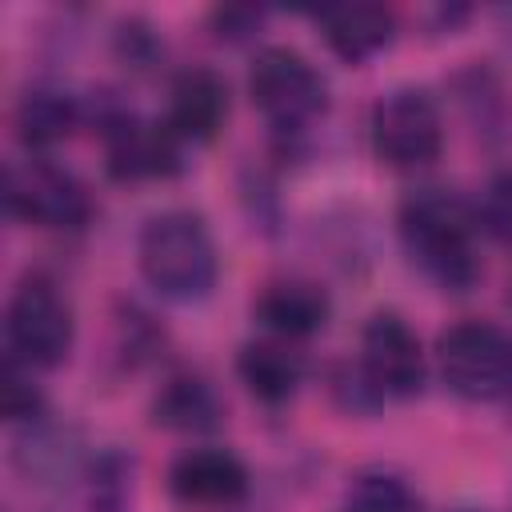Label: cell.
<instances>
[{
    "label": "cell",
    "instance_id": "6da1fadb",
    "mask_svg": "<svg viewBox=\"0 0 512 512\" xmlns=\"http://www.w3.org/2000/svg\"><path fill=\"white\" fill-rule=\"evenodd\" d=\"M476 208L448 188H420L400 204V236L408 256L440 288L464 292L480 276L476 260Z\"/></svg>",
    "mask_w": 512,
    "mask_h": 512
},
{
    "label": "cell",
    "instance_id": "7a4b0ae2",
    "mask_svg": "<svg viewBox=\"0 0 512 512\" xmlns=\"http://www.w3.org/2000/svg\"><path fill=\"white\" fill-rule=\"evenodd\" d=\"M216 244L200 216L160 212L140 232V272L168 300H200L216 284Z\"/></svg>",
    "mask_w": 512,
    "mask_h": 512
},
{
    "label": "cell",
    "instance_id": "3957f363",
    "mask_svg": "<svg viewBox=\"0 0 512 512\" xmlns=\"http://www.w3.org/2000/svg\"><path fill=\"white\" fill-rule=\"evenodd\" d=\"M444 384L472 404H492L512 392V332L488 320H460L436 340Z\"/></svg>",
    "mask_w": 512,
    "mask_h": 512
},
{
    "label": "cell",
    "instance_id": "277c9868",
    "mask_svg": "<svg viewBox=\"0 0 512 512\" xmlns=\"http://www.w3.org/2000/svg\"><path fill=\"white\" fill-rule=\"evenodd\" d=\"M248 92L252 104L268 116V124L280 132L308 128L328 104V88L320 72L292 48H264L252 64Z\"/></svg>",
    "mask_w": 512,
    "mask_h": 512
},
{
    "label": "cell",
    "instance_id": "5b68a950",
    "mask_svg": "<svg viewBox=\"0 0 512 512\" xmlns=\"http://www.w3.org/2000/svg\"><path fill=\"white\" fill-rule=\"evenodd\" d=\"M368 140L380 164L388 168H420L440 156L444 148V124L428 92L420 88H396L372 104Z\"/></svg>",
    "mask_w": 512,
    "mask_h": 512
},
{
    "label": "cell",
    "instance_id": "8992f818",
    "mask_svg": "<svg viewBox=\"0 0 512 512\" xmlns=\"http://www.w3.org/2000/svg\"><path fill=\"white\" fill-rule=\"evenodd\" d=\"M8 348L28 368H56L72 348V308L48 280H24L4 316Z\"/></svg>",
    "mask_w": 512,
    "mask_h": 512
},
{
    "label": "cell",
    "instance_id": "52a82bcc",
    "mask_svg": "<svg viewBox=\"0 0 512 512\" xmlns=\"http://www.w3.org/2000/svg\"><path fill=\"white\" fill-rule=\"evenodd\" d=\"M4 204L16 220L40 228H80L92 216V200L84 184L48 160L12 164L4 176Z\"/></svg>",
    "mask_w": 512,
    "mask_h": 512
},
{
    "label": "cell",
    "instance_id": "ba28073f",
    "mask_svg": "<svg viewBox=\"0 0 512 512\" xmlns=\"http://www.w3.org/2000/svg\"><path fill=\"white\" fill-rule=\"evenodd\" d=\"M360 372L380 400L416 396L424 388V352L416 332L396 312H376L360 336Z\"/></svg>",
    "mask_w": 512,
    "mask_h": 512
},
{
    "label": "cell",
    "instance_id": "9c48e42d",
    "mask_svg": "<svg viewBox=\"0 0 512 512\" xmlns=\"http://www.w3.org/2000/svg\"><path fill=\"white\" fill-rule=\"evenodd\" d=\"M112 180H164L180 172V140L168 124H144L128 112L100 116Z\"/></svg>",
    "mask_w": 512,
    "mask_h": 512
},
{
    "label": "cell",
    "instance_id": "30bf717a",
    "mask_svg": "<svg viewBox=\"0 0 512 512\" xmlns=\"http://www.w3.org/2000/svg\"><path fill=\"white\" fill-rule=\"evenodd\" d=\"M168 488L192 508H228L248 492V468L228 448H188L168 468Z\"/></svg>",
    "mask_w": 512,
    "mask_h": 512
},
{
    "label": "cell",
    "instance_id": "8fae6325",
    "mask_svg": "<svg viewBox=\"0 0 512 512\" xmlns=\"http://www.w3.org/2000/svg\"><path fill=\"white\" fill-rule=\"evenodd\" d=\"M224 116H228V88H224L220 72L196 64L172 80L164 124L176 132L180 144L184 140H192V144L212 140L224 128Z\"/></svg>",
    "mask_w": 512,
    "mask_h": 512
},
{
    "label": "cell",
    "instance_id": "7c38bea8",
    "mask_svg": "<svg viewBox=\"0 0 512 512\" xmlns=\"http://www.w3.org/2000/svg\"><path fill=\"white\" fill-rule=\"evenodd\" d=\"M320 32L328 40V48L344 60V64H364L372 60L380 48L392 44L396 20L384 4H328L316 12Z\"/></svg>",
    "mask_w": 512,
    "mask_h": 512
},
{
    "label": "cell",
    "instance_id": "4fadbf2b",
    "mask_svg": "<svg viewBox=\"0 0 512 512\" xmlns=\"http://www.w3.org/2000/svg\"><path fill=\"white\" fill-rule=\"evenodd\" d=\"M328 292L312 280H276L256 300V320L280 340H308L328 324Z\"/></svg>",
    "mask_w": 512,
    "mask_h": 512
},
{
    "label": "cell",
    "instance_id": "5bb4252c",
    "mask_svg": "<svg viewBox=\"0 0 512 512\" xmlns=\"http://www.w3.org/2000/svg\"><path fill=\"white\" fill-rule=\"evenodd\" d=\"M236 372H240L244 388H248L260 404H284V400H292V392H296L304 368H300V356L288 352L284 344L256 340V344H244V348H240Z\"/></svg>",
    "mask_w": 512,
    "mask_h": 512
},
{
    "label": "cell",
    "instance_id": "9a60e30c",
    "mask_svg": "<svg viewBox=\"0 0 512 512\" xmlns=\"http://www.w3.org/2000/svg\"><path fill=\"white\" fill-rule=\"evenodd\" d=\"M220 420L216 392L196 376H172L152 400V424L168 432H208Z\"/></svg>",
    "mask_w": 512,
    "mask_h": 512
},
{
    "label": "cell",
    "instance_id": "2e32d148",
    "mask_svg": "<svg viewBox=\"0 0 512 512\" xmlns=\"http://www.w3.org/2000/svg\"><path fill=\"white\" fill-rule=\"evenodd\" d=\"M76 124H80L76 100L64 96V92H52V88L28 92V96L20 100V108H16V136H20L24 148H32V152L68 140Z\"/></svg>",
    "mask_w": 512,
    "mask_h": 512
},
{
    "label": "cell",
    "instance_id": "e0dca14e",
    "mask_svg": "<svg viewBox=\"0 0 512 512\" xmlns=\"http://www.w3.org/2000/svg\"><path fill=\"white\" fill-rule=\"evenodd\" d=\"M416 500L404 480L388 472H368L348 488V500L340 512H412Z\"/></svg>",
    "mask_w": 512,
    "mask_h": 512
},
{
    "label": "cell",
    "instance_id": "ac0fdd59",
    "mask_svg": "<svg viewBox=\"0 0 512 512\" xmlns=\"http://www.w3.org/2000/svg\"><path fill=\"white\" fill-rule=\"evenodd\" d=\"M480 224L500 240V244H508L512 248V172H504V176H496L488 188H484V200H480Z\"/></svg>",
    "mask_w": 512,
    "mask_h": 512
},
{
    "label": "cell",
    "instance_id": "d6986e66",
    "mask_svg": "<svg viewBox=\"0 0 512 512\" xmlns=\"http://www.w3.org/2000/svg\"><path fill=\"white\" fill-rule=\"evenodd\" d=\"M0 400H4V416H8V420H32V416L40 412V392L28 384V376L16 372V364L4 368Z\"/></svg>",
    "mask_w": 512,
    "mask_h": 512
},
{
    "label": "cell",
    "instance_id": "ffe728a7",
    "mask_svg": "<svg viewBox=\"0 0 512 512\" xmlns=\"http://www.w3.org/2000/svg\"><path fill=\"white\" fill-rule=\"evenodd\" d=\"M256 24H260V12H256V8H236V4H228V8H216V12H212V28H216L220 40H240V36L256 32Z\"/></svg>",
    "mask_w": 512,
    "mask_h": 512
},
{
    "label": "cell",
    "instance_id": "44dd1931",
    "mask_svg": "<svg viewBox=\"0 0 512 512\" xmlns=\"http://www.w3.org/2000/svg\"><path fill=\"white\" fill-rule=\"evenodd\" d=\"M460 512H472V508H460Z\"/></svg>",
    "mask_w": 512,
    "mask_h": 512
}]
</instances>
